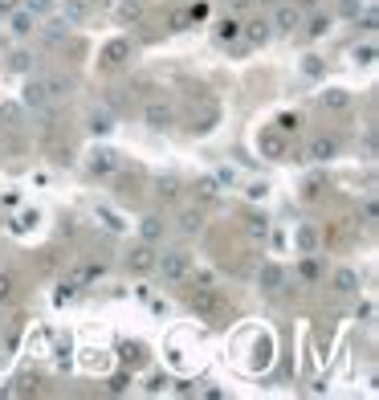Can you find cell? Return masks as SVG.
Returning <instances> with one entry per match:
<instances>
[{"label": "cell", "instance_id": "6da1fadb", "mask_svg": "<svg viewBox=\"0 0 379 400\" xmlns=\"http://www.w3.org/2000/svg\"><path fill=\"white\" fill-rule=\"evenodd\" d=\"M155 270H159V278H164L167 286L188 282V274H192V254H188V249H167V254H159V258H155Z\"/></svg>", "mask_w": 379, "mask_h": 400}, {"label": "cell", "instance_id": "7a4b0ae2", "mask_svg": "<svg viewBox=\"0 0 379 400\" xmlns=\"http://www.w3.org/2000/svg\"><path fill=\"white\" fill-rule=\"evenodd\" d=\"M155 245L151 241H139V245H131V254L122 258V265H127V274H151L155 270Z\"/></svg>", "mask_w": 379, "mask_h": 400}, {"label": "cell", "instance_id": "3957f363", "mask_svg": "<svg viewBox=\"0 0 379 400\" xmlns=\"http://www.w3.org/2000/svg\"><path fill=\"white\" fill-rule=\"evenodd\" d=\"M257 147L269 160H289V139H285V131H278V127H265L257 135Z\"/></svg>", "mask_w": 379, "mask_h": 400}, {"label": "cell", "instance_id": "277c9868", "mask_svg": "<svg viewBox=\"0 0 379 400\" xmlns=\"http://www.w3.org/2000/svg\"><path fill=\"white\" fill-rule=\"evenodd\" d=\"M257 282H261V290L265 294H278L285 286V265H278V261H265L261 265V274H257Z\"/></svg>", "mask_w": 379, "mask_h": 400}, {"label": "cell", "instance_id": "5b68a950", "mask_svg": "<svg viewBox=\"0 0 379 400\" xmlns=\"http://www.w3.org/2000/svg\"><path fill=\"white\" fill-rule=\"evenodd\" d=\"M273 29H278V33H294V29H298V25H302V8H298V4H282V8H278V13H273Z\"/></svg>", "mask_w": 379, "mask_h": 400}, {"label": "cell", "instance_id": "8992f818", "mask_svg": "<svg viewBox=\"0 0 379 400\" xmlns=\"http://www.w3.org/2000/svg\"><path fill=\"white\" fill-rule=\"evenodd\" d=\"M143 118H147V127H151V131H167L176 115H171V106H167V102H147Z\"/></svg>", "mask_w": 379, "mask_h": 400}, {"label": "cell", "instance_id": "52a82bcc", "mask_svg": "<svg viewBox=\"0 0 379 400\" xmlns=\"http://www.w3.org/2000/svg\"><path fill=\"white\" fill-rule=\"evenodd\" d=\"M306 156L310 160H318V164H327V160L338 156V139H334V135H318V139H310Z\"/></svg>", "mask_w": 379, "mask_h": 400}, {"label": "cell", "instance_id": "ba28073f", "mask_svg": "<svg viewBox=\"0 0 379 400\" xmlns=\"http://www.w3.org/2000/svg\"><path fill=\"white\" fill-rule=\"evenodd\" d=\"M164 233H167V221L159 216V212H147V216L139 221V237H143V241H151V245H155V241H164Z\"/></svg>", "mask_w": 379, "mask_h": 400}, {"label": "cell", "instance_id": "9c48e42d", "mask_svg": "<svg viewBox=\"0 0 379 400\" xmlns=\"http://www.w3.org/2000/svg\"><path fill=\"white\" fill-rule=\"evenodd\" d=\"M192 310H196V315H216V310H220V294H216L213 286H200V290L192 294Z\"/></svg>", "mask_w": 379, "mask_h": 400}, {"label": "cell", "instance_id": "30bf717a", "mask_svg": "<svg viewBox=\"0 0 379 400\" xmlns=\"http://www.w3.org/2000/svg\"><path fill=\"white\" fill-rule=\"evenodd\" d=\"M115 167H119V160H115L110 147H94V151H90V172H94V176H115Z\"/></svg>", "mask_w": 379, "mask_h": 400}, {"label": "cell", "instance_id": "8fae6325", "mask_svg": "<svg viewBox=\"0 0 379 400\" xmlns=\"http://www.w3.org/2000/svg\"><path fill=\"white\" fill-rule=\"evenodd\" d=\"M241 33L249 37V46H265V41H269V33H273V25L265 21V17H253V21L241 25Z\"/></svg>", "mask_w": 379, "mask_h": 400}, {"label": "cell", "instance_id": "7c38bea8", "mask_svg": "<svg viewBox=\"0 0 379 400\" xmlns=\"http://www.w3.org/2000/svg\"><path fill=\"white\" fill-rule=\"evenodd\" d=\"M318 241H322V237H318V229H314V225H298V229H294V245H298V254H318Z\"/></svg>", "mask_w": 379, "mask_h": 400}, {"label": "cell", "instance_id": "4fadbf2b", "mask_svg": "<svg viewBox=\"0 0 379 400\" xmlns=\"http://www.w3.org/2000/svg\"><path fill=\"white\" fill-rule=\"evenodd\" d=\"M49 102H53V98H49V90H45V82H41V78L24 86V106H33V111H45Z\"/></svg>", "mask_w": 379, "mask_h": 400}, {"label": "cell", "instance_id": "5bb4252c", "mask_svg": "<svg viewBox=\"0 0 379 400\" xmlns=\"http://www.w3.org/2000/svg\"><path fill=\"white\" fill-rule=\"evenodd\" d=\"M245 237H249V241H265V237H269L265 212H249V216H245Z\"/></svg>", "mask_w": 379, "mask_h": 400}, {"label": "cell", "instance_id": "9a60e30c", "mask_svg": "<svg viewBox=\"0 0 379 400\" xmlns=\"http://www.w3.org/2000/svg\"><path fill=\"white\" fill-rule=\"evenodd\" d=\"M176 229H180L184 237H196L200 229H204V212H200V209H184V212H180V225H176Z\"/></svg>", "mask_w": 379, "mask_h": 400}, {"label": "cell", "instance_id": "2e32d148", "mask_svg": "<svg viewBox=\"0 0 379 400\" xmlns=\"http://www.w3.org/2000/svg\"><path fill=\"white\" fill-rule=\"evenodd\" d=\"M8 17H13V33H17V37H29V33L37 29V17H33V13H24L21 4H17Z\"/></svg>", "mask_w": 379, "mask_h": 400}, {"label": "cell", "instance_id": "e0dca14e", "mask_svg": "<svg viewBox=\"0 0 379 400\" xmlns=\"http://www.w3.org/2000/svg\"><path fill=\"white\" fill-rule=\"evenodd\" d=\"M127 53H131V41H110V46H106V53H102V66H110V70H115V66H122V62H127Z\"/></svg>", "mask_w": 379, "mask_h": 400}, {"label": "cell", "instance_id": "ac0fdd59", "mask_svg": "<svg viewBox=\"0 0 379 400\" xmlns=\"http://www.w3.org/2000/svg\"><path fill=\"white\" fill-rule=\"evenodd\" d=\"M62 17L70 25H82L90 17V0H66V4H62Z\"/></svg>", "mask_w": 379, "mask_h": 400}, {"label": "cell", "instance_id": "d6986e66", "mask_svg": "<svg viewBox=\"0 0 379 400\" xmlns=\"http://www.w3.org/2000/svg\"><path fill=\"white\" fill-rule=\"evenodd\" d=\"M331 282H334V290H338V294H355V290H359V274L343 265V270H334Z\"/></svg>", "mask_w": 379, "mask_h": 400}, {"label": "cell", "instance_id": "ffe728a7", "mask_svg": "<svg viewBox=\"0 0 379 400\" xmlns=\"http://www.w3.org/2000/svg\"><path fill=\"white\" fill-rule=\"evenodd\" d=\"M241 37V21L237 17H224V21L216 25V41H220V46H229V41H237Z\"/></svg>", "mask_w": 379, "mask_h": 400}, {"label": "cell", "instance_id": "44dd1931", "mask_svg": "<svg viewBox=\"0 0 379 400\" xmlns=\"http://www.w3.org/2000/svg\"><path fill=\"white\" fill-rule=\"evenodd\" d=\"M322 106H327V111H347V106H351V95H347V90H322Z\"/></svg>", "mask_w": 379, "mask_h": 400}, {"label": "cell", "instance_id": "7402d4cb", "mask_svg": "<svg viewBox=\"0 0 379 400\" xmlns=\"http://www.w3.org/2000/svg\"><path fill=\"white\" fill-rule=\"evenodd\" d=\"M21 8H24V13H33V17L41 21V17H49V13L57 8V0H21Z\"/></svg>", "mask_w": 379, "mask_h": 400}, {"label": "cell", "instance_id": "603a6c76", "mask_svg": "<svg viewBox=\"0 0 379 400\" xmlns=\"http://www.w3.org/2000/svg\"><path fill=\"white\" fill-rule=\"evenodd\" d=\"M41 82H45L49 98H66V95H70V78H57V74H49V78H41Z\"/></svg>", "mask_w": 379, "mask_h": 400}, {"label": "cell", "instance_id": "cb8c5ba5", "mask_svg": "<svg viewBox=\"0 0 379 400\" xmlns=\"http://www.w3.org/2000/svg\"><path fill=\"white\" fill-rule=\"evenodd\" d=\"M110 127H115L110 111H90V131H94V135H106Z\"/></svg>", "mask_w": 379, "mask_h": 400}, {"label": "cell", "instance_id": "d4e9b609", "mask_svg": "<svg viewBox=\"0 0 379 400\" xmlns=\"http://www.w3.org/2000/svg\"><path fill=\"white\" fill-rule=\"evenodd\" d=\"M216 192H220L216 176H200V180H196V196H200V200H216Z\"/></svg>", "mask_w": 379, "mask_h": 400}, {"label": "cell", "instance_id": "484cf974", "mask_svg": "<svg viewBox=\"0 0 379 400\" xmlns=\"http://www.w3.org/2000/svg\"><path fill=\"white\" fill-rule=\"evenodd\" d=\"M66 29H70V21H66V17H62V21H49L45 29H41V33H45V41H53V46H57V41H62V37H66Z\"/></svg>", "mask_w": 379, "mask_h": 400}, {"label": "cell", "instance_id": "4316f807", "mask_svg": "<svg viewBox=\"0 0 379 400\" xmlns=\"http://www.w3.org/2000/svg\"><path fill=\"white\" fill-rule=\"evenodd\" d=\"M359 13H363V0H338V17L359 21Z\"/></svg>", "mask_w": 379, "mask_h": 400}, {"label": "cell", "instance_id": "83f0119b", "mask_svg": "<svg viewBox=\"0 0 379 400\" xmlns=\"http://www.w3.org/2000/svg\"><path fill=\"white\" fill-rule=\"evenodd\" d=\"M327 29H331V13H318V17H314V21L306 25V33H310V37H322Z\"/></svg>", "mask_w": 379, "mask_h": 400}, {"label": "cell", "instance_id": "f1b7e54d", "mask_svg": "<svg viewBox=\"0 0 379 400\" xmlns=\"http://www.w3.org/2000/svg\"><path fill=\"white\" fill-rule=\"evenodd\" d=\"M355 62H363V66H371L376 62V41H363V46H355V53H351Z\"/></svg>", "mask_w": 379, "mask_h": 400}, {"label": "cell", "instance_id": "f546056e", "mask_svg": "<svg viewBox=\"0 0 379 400\" xmlns=\"http://www.w3.org/2000/svg\"><path fill=\"white\" fill-rule=\"evenodd\" d=\"M8 66H13V70H17V74H29V70H33V53H24V49H17Z\"/></svg>", "mask_w": 379, "mask_h": 400}, {"label": "cell", "instance_id": "4dcf8cb0", "mask_svg": "<svg viewBox=\"0 0 379 400\" xmlns=\"http://www.w3.org/2000/svg\"><path fill=\"white\" fill-rule=\"evenodd\" d=\"M122 359H127V364H143V359H147L143 343H122Z\"/></svg>", "mask_w": 379, "mask_h": 400}, {"label": "cell", "instance_id": "1f68e13d", "mask_svg": "<svg viewBox=\"0 0 379 400\" xmlns=\"http://www.w3.org/2000/svg\"><path fill=\"white\" fill-rule=\"evenodd\" d=\"M0 118H4V127H21V106L4 102V106H0Z\"/></svg>", "mask_w": 379, "mask_h": 400}, {"label": "cell", "instance_id": "d6a6232c", "mask_svg": "<svg viewBox=\"0 0 379 400\" xmlns=\"http://www.w3.org/2000/svg\"><path fill=\"white\" fill-rule=\"evenodd\" d=\"M143 17V4L139 0H127V4H122V21H139Z\"/></svg>", "mask_w": 379, "mask_h": 400}, {"label": "cell", "instance_id": "836d02e7", "mask_svg": "<svg viewBox=\"0 0 379 400\" xmlns=\"http://www.w3.org/2000/svg\"><path fill=\"white\" fill-rule=\"evenodd\" d=\"M359 17H363V29H367V33H376V21H379V13H376V8H371V4H363V13H359Z\"/></svg>", "mask_w": 379, "mask_h": 400}, {"label": "cell", "instance_id": "e575fe53", "mask_svg": "<svg viewBox=\"0 0 379 400\" xmlns=\"http://www.w3.org/2000/svg\"><path fill=\"white\" fill-rule=\"evenodd\" d=\"M298 123H302L298 115H282L278 118V131H298Z\"/></svg>", "mask_w": 379, "mask_h": 400}, {"label": "cell", "instance_id": "d590c367", "mask_svg": "<svg viewBox=\"0 0 379 400\" xmlns=\"http://www.w3.org/2000/svg\"><path fill=\"white\" fill-rule=\"evenodd\" d=\"M155 188H159V196H176V192H180V184H176V180H171V176H167V180H159V184H155Z\"/></svg>", "mask_w": 379, "mask_h": 400}, {"label": "cell", "instance_id": "8d00e7d4", "mask_svg": "<svg viewBox=\"0 0 379 400\" xmlns=\"http://www.w3.org/2000/svg\"><path fill=\"white\" fill-rule=\"evenodd\" d=\"M302 70H306L310 78H318V74H322V62H318V57H306V62H302Z\"/></svg>", "mask_w": 379, "mask_h": 400}, {"label": "cell", "instance_id": "74e56055", "mask_svg": "<svg viewBox=\"0 0 379 400\" xmlns=\"http://www.w3.org/2000/svg\"><path fill=\"white\" fill-rule=\"evenodd\" d=\"M4 298H13V278H8V274H0V303H4Z\"/></svg>", "mask_w": 379, "mask_h": 400}, {"label": "cell", "instance_id": "f35d334b", "mask_svg": "<svg viewBox=\"0 0 379 400\" xmlns=\"http://www.w3.org/2000/svg\"><path fill=\"white\" fill-rule=\"evenodd\" d=\"M98 216H102V221H106L110 229H122V221H119V216H115V212H110V209H102V212H98Z\"/></svg>", "mask_w": 379, "mask_h": 400}, {"label": "cell", "instance_id": "ab89813d", "mask_svg": "<svg viewBox=\"0 0 379 400\" xmlns=\"http://www.w3.org/2000/svg\"><path fill=\"white\" fill-rule=\"evenodd\" d=\"M17 4H21V0H0V17H8V13H13Z\"/></svg>", "mask_w": 379, "mask_h": 400}, {"label": "cell", "instance_id": "60d3db41", "mask_svg": "<svg viewBox=\"0 0 379 400\" xmlns=\"http://www.w3.org/2000/svg\"><path fill=\"white\" fill-rule=\"evenodd\" d=\"M229 8H249V0H229Z\"/></svg>", "mask_w": 379, "mask_h": 400}, {"label": "cell", "instance_id": "b9f144b4", "mask_svg": "<svg viewBox=\"0 0 379 400\" xmlns=\"http://www.w3.org/2000/svg\"><path fill=\"white\" fill-rule=\"evenodd\" d=\"M310 4H314V0H302V4H298V8H310Z\"/></svg>", "mask_w": 379, "mask_h": 400}]
</instances>
